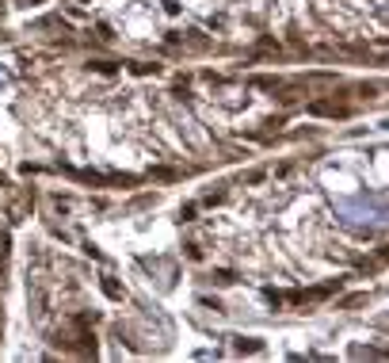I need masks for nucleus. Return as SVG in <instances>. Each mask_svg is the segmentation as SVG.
Returning a JSON list of instances; mask_svg holds the SVG:
<instances>
[{
    "label": "nucleus",
    "mask_w": 389,
    "mask_h": 363,
    "mask_svg": "<svg viewBox=\"0 0 389 363\" xmlns=\"http://www.w3.org/2000/svg\"><path fill=\"white\" fill-rule=\"evenodd\" d=\"M309 115H344L336 103H309Z\"/></svg>",
    "instance_id": "obj_1"
},
{
    "label": "nucleus",
    "mask_w": 389,
    "mask_h": 363,
    "mask_svg": "<svg viewBox=\"0 0 389 363\" xmlns=\"http://www.w3.org/2000/svg\"><path fill=\"white\" fill-rule=\"evenodd\" d=\"M103 294H107V298H115V302H118V298H122V287H118V283H115L111 276H103Z\"/></svg>",
    "instance_id": "obj_2"
},
{
    "label": "nucleus",
    "mask_w": 389,
    "mask_h": 363,
    "mask_svg": "<svg viewBox=\"0 0 389 363\" xmlns=\"http://www.w3.org/2000/svg\"><path fill=\"white\" fill-rule=\"evenodd\" d=\"M237 352H259V340H237Z\"/></svg>",
    "instance_id": "obj_3"
}]
</instances>
